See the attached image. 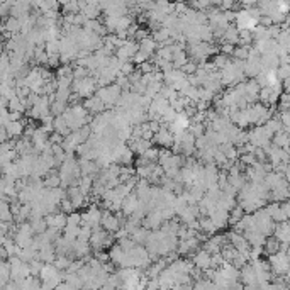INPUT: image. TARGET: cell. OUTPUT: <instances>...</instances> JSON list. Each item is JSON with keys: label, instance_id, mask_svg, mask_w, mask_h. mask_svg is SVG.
I'll return each instance as SVG.
<instances>
[{"label": "cell", "instance_id": "6da1fadb", "mask_svg": "<svg viewBox=\"0 0 290 290\" xmlns=\"http://www.w3.org/2000/svg\"><path fill=\"white\" fill-rule=\"evenodd\" d=\"M138 49H140V46H138V43H136V41H124V43H122V45L116 49V58H117L121 63L131 61L134 54L138 53Z\"/></svg>", "mask_w": 290, "mask_h": 290}, {"label": "cell", "instance_id": "7a4b0ae2", "mask_svg": "<svg viewBox=\"0 0 290 290\" xmlns=\"http://www.w3.org/2000/svg\"><path fill=\"white\" fill-rule=\"evenodd\" d=\"M151 143H156L158 148H172L173 133L168 128H160V131L153 136V141Z\"/></svg>", "mask_w": 290, "mask_h": 290}, {"label": "cell", "instance_id": "3957f363", "mask_svg": "<svg viewBox=\"0 0 290 290\" xmlns=\"http://www.w3.org/2000/svg\"><path fill=\"white\" fill-rule=\"evenodd\" d=\"M192 265L197 270H200V272H204V270H209L210 268V255H209L207 251H204L202 248L197 249V251L193 253Z\"/></svg>", "mask_w": 290, "mask_h": 290}, {"label": "cell", "instance_id": "277c9868", "mask_svg": "<svg viewBox=\"0 0 290 290\" xmlns=\"http://www.w3.org/2000/svg\"><path fill=\"white\" fill-rule=\"evenodd\" d=\"M45 221H46V226L51 229H56V231L61 233L63 229H65L66 226V216L61 212H56V214H48L45 216Z\"/></svg>", "mask_w": 290, "mask_h": 290}, {"label": "cell", "instance_id": "5b68a950", "mask_svg": "<svg viewBox=\"0 0 290 290\" xmlns=\"http://www.w3.org/2000/svg\"><path fill=\"white\" fill-rule=\"evenodd\" d=\"M209 219L212 221V224L216 226V229L219 231V229L226 228V226H229V224H228V221H229V212H226V210H222V209H216V210H214V212L209 216Z\"/></svg>", "mask_w": 290, "mask_h": 290}, {"label": "cell", "instance_id": "8992f818", "mask_svg": "<svg viewBox=\"0 0 290 290\" xmlns=\"http://www.w3.org/2000/svg\"><path fill=\"white\" fill-rule=\"evenodd\" d=\"M279 251H280V243L273 236H268L267 240H265V244H263V253L267 256H272Z\"/></svg>", "mask_w": 290, "mask_h": 290}, {"label": "cell", "instance_id": "52a82bcc", "mask_svg": "<svg viewBox=\"0 0 290 290\" xmlns=\"http://www.w3.org/2000/svg\"><path fill=\"white\" fill-rule=\"evenodd\" d=\"M272 141H273V146L287 151V148H289V133L287 131H280V133L273 134Z\"/></svg>", "mask_w": 290, "mask_h": 290}, {"label": "cell", "instance_id": "ba28073f", "mask_svg": "<svg viewBox=\"0 0 290 290\" xmlns=\"http://www.w3.org/2000/svg\"><path fill=\"white\" fill-rule=\"evenodd\" d=\"M71 258L70 256H65V255H56V258H54V261L51 265H53L54 268H58L59 272H65L66 268L70 267V263H71Z\"/></svg>", "mask_w": 290, "mask_h": 290}, {"label": "cell", "instance_id": "9c48e42d", "mask_svg": "<svg viewBox=\"0 0 290 290\" xmlns=\"http://www.w3.org/2000/svg\"><path fill=\"white\" fill-rule=\"evenodd\" d=\"M141 158L146 163H158V158H160V148H158V146H151L149 149L145 151V154H143Z\"/></svg>", "mask_w": 290, "mask_h": 290}, {"label": "cell", "instance_id": "30bf717a", "mask_svg": "<svg viewBox=\"0 0 290 290\" xmlns=\"http://www.w3.org/2000/svg\"><path fill=\"white\" fill-rule=\"evenodd\" d=\"M249 56V48L248 46H236L234 48V53H233V59L236 61H246Z\"/></svg>", "mask_w": 290, "mask_h": 290}, {"label": "cell", "instance_id": "8fae6325", "mask_svg": "<svg viewBox=\"0 0 290 290\" xmlns=\"http://www.w3.org/2000/svg\"><path fill=\"white\" fill-rule=\"evenodd\" d=\"M66 226H82V214L80 212H71L70 216H66Z\"/></svg>", "mask_w": 290, "mask_h": 290}]
</instances>
